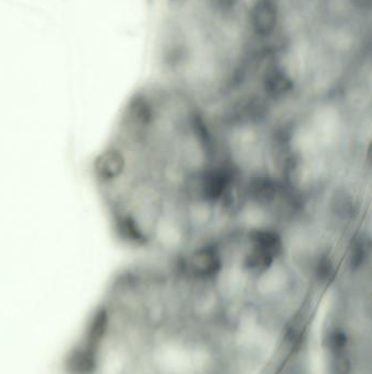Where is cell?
<instances>
[{
	"mask_svg": "<svg viewBox=\"0 0 372 374\" xmlns=\"http://www.w3.org/2000/svg\"><path fill=\"white\" fill-rule=\"evenodd\" d=\"M262 89L266 99L280 101L290 95L294 89V81L288 71L278 66H271L264 73Z\"/></svg>",
	"mask_w": 372,
	"mask_h": 374,
	"instance_id": "cell-1",
	"label": "cell"
},
{
	"mask_svg": "<svg viewBox=\"0 0 372 374\" xmlns=\"http://www.w3.org/2000/svg\"><path fill=\"white\" fill-rule=\"evenodd\" d=\"M251 23L257 34L268 36L278 24V9L271 0H259L251 12Z\"/></svg>",
	"mask_w": 372,
	"mask_h": 374,
	"instance_id": "cell-2",
	"label": "cell"
},
{
	"mask_svg": "<svg viewBox=\"0 0 372 374\" xmlns=\"http://www.w3.org/2000/svg\"><path fill=\"white\" fill-rule=\"evenodd\" d=\"M351 1H353L354 5L361 8V9H369L372 0H351Z\"/></svg>",
	"mask_w": 372,
	"mask_h": 374,
	"instance_id": "cell-3",
	"label": "cell"
}]
</instances>
